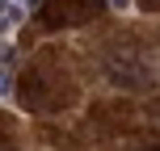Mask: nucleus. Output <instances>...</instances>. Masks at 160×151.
<instances>
[{
    "label": "nucleus",
    "instance_id": "nucleus-1",
    "mask_svg": "<svg viewBox=\"0 0 160 151\" xmlns=\"http://www.w3.org/2000/svg\"><path fill=\"white\" fill-rule=\"evenodd\" d=\"M93 13H97V4H88V0H47V21H51V25L88 21Z\"/></svg>",
    "mask_w": 160,
    "mask_h": 151
},
{
    "label": "nucleus",
    "instance_id": "nucleus-2",
    "mask_svg": "<svg viewBox=\"0 0 160 151\" xmlns=\"http://www.w3.org/2000/svg\"><path fill=\"white\" fill-rule=\"evenodd\" d=\"M21 21H25V8L17 4V0H0V38H4V34H13Z\"/></svg>",
    "mask_w": 160,
    "mask_h": 151
},
{
    "label": "nucleus",
    "instance_id": "nucleus-3",
    "mask_svg": "<svg viewBox=\"0 0 160 151\" xmlns=\"http://www.w3.org/2000/svg\"><path fill=\"white\" fill-rule=\"evenodd\" d=\"M13 92V76H8V67H0V101Z\"/></svg>",
    "mask_w": 160,
    "mask_h": 151
},
{
    "label": "nucleus",
    "instance_id": "nucleus-4",
    "mask_svg": "<svg viewBox=\"0 0 160 151\" xmlns=\"http://www.w3.org/2000/svg\"><path fill=\"white\" fill-rule=\"evenodd\" d=\"M13 59H17V50L8 46V42H0V67H8V63H13Z\"/></svg>",
    "mask_w": 160,
    "mask_h": 151
},
{
    "label": "nucleus",
    "instance_id": "nucleus-5",
    "mask_svg": "<svg viewBox=\"0 0 160 151\" xmlns=\"http://www.w3.org/2000/svg\"><path fill=\"white\" fill-rule=\"evenodd\" d=\"M143 151H160V143H156V147H143Z\"/></svg>",
    "mask_w": 160,
    "mask_h": 151
}]
</instances>
